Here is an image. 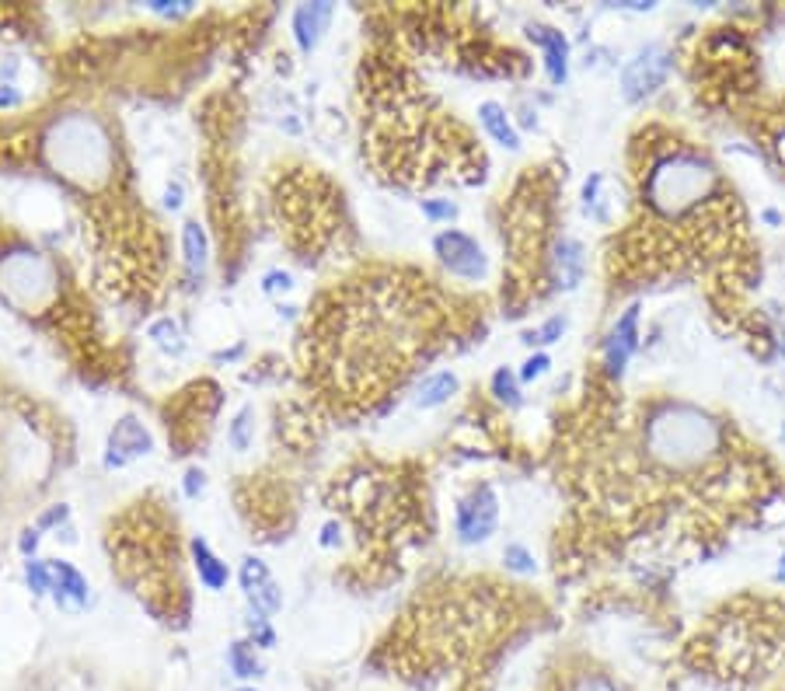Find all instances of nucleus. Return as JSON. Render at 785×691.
<instances>
[{
	"label": "nucleus",
	"mask_w": 785,
	"mask_h": 691,
	"mask_svg": "<svg viewBox=\"0 0 785 691\" xmlns=\"http://www.w3.org/2000/svg\"><path fill=\"white\" fill-rule=\"evenodd\" d=\"M165 206L168 210H178V206H182V186H168V192H165Z\"/></svg>",
	"instance_id": "nucleus-38"
},
{
	"label": "nucleus",
	"mask_w": 785,
	"mask_h": 691,
	"mask_svg": "<svg viewBox=\"0 0 785 691\" xmlns=\"http://www.w3.org/2000/svg\"><path fill=\"white\" fill-rule=\"evenodd\" d=\"M548 367H551V357H548L545 349L531 353V357L524 360V367H521V381H524V384H531V381L545 378V374H548Z\"/></svg>",
	"instance_id": "nucleus-30"
},
{
	"label": "nucleus",
	"mask_w": 785,
	"mask_h": 691,
	"mask_svg": "<svg viewBox=\"0 0 785 691\" xmlns=\"http://www.w3.org/2000/svg\"><path fill=\"white\" fill-rule=\"evenodd\" d=\"M25 583H28L32 597H46V594L52 591V570H49V562H43V559H25Z\"/></svg>",
	"instance_id": "nucleus-25"
},
{
	"label": "nucleus",
	"mask_w": 785,
	"mask_h": 691,
	"mask_svg": "<svg viewBox=\"0 0 785 691\" xmlns=\"http://www.w3.org/2000/svg\"><path fill=\"white\" fill-rule=\"evenodd\" d=\"M154 451L151 430L136 416H119L116 427L109 430V444H105V468H127L130 461L147 457Z\"/></svg>",
	"instance_id": "nucleus-8"
},
{
	"label": "nucleus",
	"mask_w": 785,
	"mask_h": 691,
	"mask_svg": "<svg viewBox=\"0 0 785 691\" xmlns=\"http://www.w3.org/2000/svg\"><path fill=\"white\" fill-rule=\"evenodd\" d=\"M262 290L265 294H276V290H294V276L290 273H265L262 276Z\"/></svg>",
	"instance_id": "nucleus-34"
},
{
	"label": "nucleus",
	"mask_w": 785,
	"mask_h": 691,
	"mask_svg": "<svg viewBox=\"0 0 785 691\" xmlns=\"http://www.w3.org/2000/svg\"><path fill=\"white\" fill-rule=\"evenodd\" d=\"M227 670L235 675L238 681H252V678H262V660L255 657V646L248 640H238L227 646Z\"/></svg>",
	"instance_id": "nucleus-18"
},
{
	"label": "nucleus",
	"mask_w": 785,
	"mask_h": 691,
	"mask_svg": "<svg viewBox=\"0 0 785 691\" xmlns=\"http://www.w3.org/2000/svg\"><path fill=\"white\" fill-rule=\"evenodd\" d=\"M335 8L329 0H314V4H300L290 17V32H294V43L300 52H314L321 35L329 32V22H332Z\"/></svg>",
	"instance_id": "nucleus-11"
},
{
	"label": "nucleus",
	"mask_w": 785,
	"mask_h": 691,
	"mask_svg": "<svg viewBox=\"0 0 785 691\" xmlns=\"http://www.w3.org/2000/svg\"><path fill=\"white\" fill-rule=\"evenodd\" d=\"M670 63L674 60L664 46H656V43L642 46L635 57L621 67V95L629 102H642V98L656 95L670 78Z\"/></svg>",
	"instance_id": "nucleus-6"
},
{
	"label": "nucleus",
	"mask_w": 785,
	"mask_h": 691,
	"mask_svg": "<svg viewBox=\"0 0 785 691\" xmlns=\"http://www.w3.org/2000/svg\"><path fill=\"white\" fill-rule=\"evenodd\" d=\"M562 335H566V318L556 314V318H548V322H545L542 329L527 332V335H524V343H527V346H551V343H559Z\"/></svg>",
	"instance_id": "nucleus-27"
},
{
	"label": "nucleus",
	"mask_w": 785,
	"mask_h": 691,
	"mask_svg": "<svg viewBox=\"0 0 785 691\" xmlns=\"http://www.w3.org/2000/svg\"><path fill=\"white\" fill-rule=\"evenodd\" d=\"M189 552H192V565H195V573H200L203 587L213 591V594H221L227 583H230L227 562H224L217 552H213L206 538H192V541H189Z\"/></svg>",
	"instance_id": "nucleus-15"
},
{
	"label": "nucleus",
	"mask_w": 785,
	"mask_h": 691,
	"mask_svg": "<svg viewBox=\"0 0 785 691\" xmlns=\"http://www.w3.org/2000/svg\"><path fill=\"white\" fill-rule=\"evenodd\" d=\"M49 570H52V600H57V608L67 611V615H81L87 605H92V587H87V576L78 570L74 562L67 559H49Z\"/></svg>",
	"instance_id": "nucleus-10"
},
{
	"label": "nucleus",
	"mask_w": 785,
	"mask_h": 691,
	"mask_svg": "<svg viewBox=\"0 0 785 691\" xmlns=\"http://www.w3.org/2000/svg\"><path fill=\"white\" fill-rule=\"evenodd\" d=\"M206 489V472L203 468H186L182 475V492H186V500H195Z\"/></svg>",
	"instance_id": "nucleus-31"
},
{
	"label": "nucleus",
	"mask_w": 785,
	"mask_h": 691,
	"mask_svg": "<svg viewBox=\"0 0 785 691\" xmlns=\"http://www.w3.org/2000/svg\"><path fill=\"white\" fill-rule=\"evenodd\" d=\"M39 527H25L22 531V538H17V548H22V556L25 559H35V548H39Z\"/></svg>",
	"instance_id": "nucleus-35"
},
{
	"label": "nucleus",
	"mask_w": 785,
	"mask_h": 691,
	"mask_svg": "<svg viewBox=\"0 0 785 691\" xmlns=\"http://www.w3.org/2000/svg\"><path fill=\"white\" fill-rule=\"evenodd\" d=\"M639 305H629L618 314V322L611 325L608 339H604V367H608L611 378L626 374V367L632 360V353L639 349Z\"/></svg>",
	"instance_id": "nucleus-9"
},
{
	"label": "nucleus",
	"mask_w": 785,
	"mask_h": 691,
	"mask_svg": "<svg viewBox=\"0 0 785 691\" xmlns=\"http://www.w3.org/2000/svg\"><path fill=\"white\" fill-rule=\"evenodd\" d=\"M252 440H255V405H241L235 419L227 422V444H230V451L245 454L252 448Z\"/></svg>",
	"instance_id": "nucleus-19"
},
{
	"label": "nucleus",
	"mask_w": 785,
	"mask_h": 691,
	"mask_svg": "<svg viewBox=\"0 0 785 691\" xmlns=\"http://www.w3.org/2000/svg\"><path fill=\"white\" fill-rule=\"evenodd\" d=\"M238 691H259V688H238Z\"/></svg>",
	"instance_id": "nucleus-41"
},
{
	"label": "nucleus",
	"mask_w": 785,
	"mask_h": 691,
	"mask_svg": "<svg viewBox=\"0 0 785 691\" xmlns=\"http://www.w3.org/2000/svg\"><path fill=\"white\" fill-rule=\"evenodd\" d=\"M499 524V496L489 482L472 486L454 507V535L461 545H481Z\"/></svg>",
	"instance_id": "nucleus-5"
},
{
	"label": "nucleus",
	"mask_w": 785,
	"mask_h": 691,
	"mask_svg": "<svg viewBox=\"0 0 785 691\" xmlns=\"http://www.w3.org/2000/svg\"><path fill=\"white\" fill-rule=\"evenodd\" d=\"M182 259H186L189 287H200V279L206 276V262H210V238L200 221L182 224Z\"/></svg>",
	"instance_id": "nucleus-14"
},
{
	"label": "nucleus",
	"mask_w": 785,
	"mask_h": 691,
	"mask_svg": "<svg viewBox=\"0 0 785 691\" xmlns=\"http://www.w3.org/2000/svg\"><path fill=\"white\" fill-rule=\"evenodd\" d=\"M457 374L454 370H437V374L423 378V384L416 388V405L419 409H440V405H448L454 395H457Z\"/></svg>",
	"instance_id": "nucleus-17"
},
{
	"label": "nucleus",
	"mask_w": 785,
	"mask_h": 691,
	"mask_svg": "<svg viewBox=\"0 0 785 691\" xmlns=\"http://www.w3.org/2000/svg\"><path fill=\"white\" fill-rule=\"evenodd\" d=\"M67 517H70V507L67 503H57V507H49L43 517H39V531H46V527H60V524H67Z\"/></svg>",
	"instance_id": "nucleus-33"
},
{
	"label": "nucleus",
	"mask_w": 785,
	"mask_h": 691,
	"mask_svg": "<svg viewBox=\"0 0 785 691\" xmlns=\"http://www.w3.org/2000/svg\"><path fill=\"white\" fill-rule=\"evenodd\" d=\"M338 545V521H329L321 527V548H335Z\"/></svg>",
	"instance_id": "nucleus-37"
},
{
	"label": "nucleus",
	"mask_w": 785,
	"mask_h": 691,
	"mask_svg": "<svg viewBox=\"0 0 785 691\" xmlns=\"http://www.w3.org/2000/svg\"><path fill=\"white\" fill-rule=\"evenodd\" d=\"M57 290H60L57 270H52V262L43 252L22 245L11 248L8 255H0V297L8 305L22 311H39L57 297Z\"/></svg>",
	"instance_id": "nucleus-4"
},
{
	"label": "nucleus",
	"mask_w": 785,
	"mask_h": 691,
	"mask_svg": "<svg viewBox=\"0 0 785 691\" xmlns=\"http://www.w3.org/2000/svg\"><path fill=\"white\" fill-rule=\"evenodd\" d=\"M782 444H785V422H782Z\"/></svg>",
	"instance_id": "nucleus-40"
},
{
	"label": "nucleus",
	"mask_w": 785,
	"mask_h": 691,
	"mask_svg": "<svg viewBox=\"0 0 785 691\" xmlns=\"http://www.w3.org/2000/svg\"><path fill=\"white\" fill-rule=\"evenodd\" d=\"M503 562H507V570H510V573H521V576H531V573H534V556H531V548L516 545V541L503 548Z\"/></svg>",
	"instance_id": "nucleus-28"
},
{
	"label": "nucleus",
	"mask_w": 785,
	"mask_h": 691,
	"mask_svg": "<svg viewBox=\"0 0 785 691\" xmlns=\"http://www.w3.org/2000/svg\"><path fill=\"white\" fill-rule=\"evenodd\" d=\"M419 210H423V217H430L433 224H443V221L457 217V203H451V200H423Z\"/></svg>",
	"instance_id": "nucleus-29"
},
{
	"label": "nucleus",
	"mask_w": 785,
	"mask_h": 691,
	"mask_svg": "<svg viewBox=\"0 0 785 691\" xmlns=\"http://www.w3.org/2000/svg\"><path fill=\"white\" fill-rule=\"evenodd\" d=\"M245 629H248V643H252V646H259V650H273L276 646V629H273L270 615H265V611L248 608Z\"/></svg>",
	"instance_id": "nucleus-20"
},
{
	"label": "nucleus",
	"mask_w": 785,
	"mask_h": 691,
	"mask_svg": "<svg viewBox=\"0 0 785 691\" xmlns=\"http://www.w3.org/2000/svg\"><path fill=\"white\" fill-rule=\"evenodd\" d=\"M775 580H778V583H785V552H782V559H778V570H775Z\"/></svg>",
	"instance_id": "nucleus-39"
},
{
	"label": "nucleus",
	"mask_w": 785,
	"mask_h": 691,
	"mask_svg": "<svg viewBox=\"0 0 785 691\" xmlns=\"http://www.w3.org/2000/svg\"><path fill=\"white\" fill-rule=\"evenodd\" d=\"M49 168L78 186H102L116 168V144L105 127L87 112H67L49 122L43 136Z\"/></svg>",
	"instance_id": "nucleus-1"
},
{
	"label": "nucleus",
	"mask_w": 785,
	"mask_h": 691,
	"mask_svg": "<svg viewBox=\"0 0 785 691\" xmlns=\"http://www.w3.org/2000/svg\"><path fill=\"white\" fill-rule=\"evenodd\" d=\"M238 580H241V591H245V594H252L255 587H262V583H270V580H273V573H270V565H265L262 559L248 556V559H241Z\"/></svg>",
	"instance_id": "nucleus-26"
},
{
	"label": "nucleus",
	"mask_w": 785,
	"mask_h": 691,
	"mask_svg": "<svg viewBox=\"0 0 785 691\" xmlns=\"http://www.w3.org/2000/svg\"><path fill=\"white\" fill-rule=\"evenodd\" d=\"M569 691H621V688L611 678H604V675H583Z\"/></svg>",
	"instance_id": "nucleus-32"
},
{
	"label": "nucleus",
	"mask_w": 785,
	"mask_h": 691,
	"mask_svg": "<svg viewBox=\"0 0 785 691\" xmlns=\"http://www.w3.org/2000/svg\"><path fill=\"white\" fill-rule=\"evenodd\" d=\"M433 255L440 259L443 270L457 279H481L489 273V259L481 252V245L457 227L440 230L433 238Z\"/></svg>",
	"instance_id": "nucleus-7"
},
{
	"label": "nucleus",
	"mask_w": 785,
	"mask_h": 691,
	"mask_svg": "<svg viewBox=\"0 0 785 691\" xmlns=\"http://www.w3.org/2000/svg\"><path fill=\"white\" fill-rule=\"evenodd\" d=\"M719 427L716 419L691 409V405H664L646 427V448L664 465L688 468L705 461L719 448Z\"/></svg>",
	"instance_id": "nucleus-3"
},
{
	"label": "nucleus",
	"mask_w": 785,
	"mask_h": 691,
	"mask_svg": "<svg viewBox=\"0 0 785 691\" xmlns=\"http://www.w3.org/2000/svg\"><path fill=\"white\" fill-rule=\"evenodd\" d=\"M245 597H248V608H259V611H265V615L283 611V591H279L276 580L262 583V587H255L252 594H245Z\"/></svg>",
	"instance_id": "nucleus-23"
},
{
	"label": "nucleus",
	"mask_w": 785,
	"mask_h": 691,
	"mask_svg": "<svg viewBox=\"0 0 785 691\" xmlns=\"http://www.w3.org/2000/svg\"><path fill=\"white\" fill-rule=\"evenodd\" d=\"M492 395L496 402H503L507 409H516V405H521V374L510 367H499L492 374Z\"/></svg>",
	"instance_id": "nucleus-21"
},
{
	"label": "nucleus",
	"mask_w": 785,
	"mask_h": 691,
	"mask_svg": "<svg viewBox=\"0 0 785 691\" xmlns=\"http://www.w3.org/2000/svg\"><path fill=\"white\" fill-rule=\"evenodd\" d=\"M600 186H604V175H591V179L583 182V214L594 217L597 224H608V210L600 203Z\"/></svg>",
	"instance_id": "nucleus-24"
},
{
	"label": "nucleus",
	"mask_w": 785,
	"mask_h": 691,
	"mask_svg": "<svg viewBox=\"0 0 785 691\" xmlns=\"http://www.w3.org/2000/svg\"><path fill=\"white\" fill-rule=\"evenodd\" d=\"M527 35H531V43L542 46L551 84H566L569 81V39L566 35L551 25H527Z\"/></svg>",
	"instance_id": "nucleus-12"
},
{
	"label": "nucleus",
	"mask_w": 785,
	"mask_h": 691,
	"mask_svg": "<svg viewBox=\"0 0 785 691\" xmlns=\"http://www.w3.org/2000/svg\"><path fill=\"white\" fill-rule=\"evenodd\" d=\"M478 122H481V130H486L499 147L521 151V133H516L510 112L499 102H481L478 105Z\"/></svg>",
	"instance_id": "nucleus-16"
},
{
	"label": "nucleus",
	"mask_w": 785,
	"mask_h": 691,
	"mask_svg": "<svg viewBox=\"0 0 785 691\" xmlns=\"http://www.w3.org/2000/svg\"><path fill=\"white\" fill-rule=\"evenodd\" d=\"M14 105H22V95L11 84H0V109H14Z\"/></svg>",
	"instance_id": "nucleus-36"
},
{
	"label": "nucleus",
	"mask_w": 785,
	"mask_h": 691,
	"mask_svg": "<svg viewBox=\"0 0 785 691\" xmlns=\"http://www.w3.org/2000/svg\"><path fill=\"white\" fill-rule=\"evenodd\" d=\"M147 335L165 353H171V357H178V353L186 349V335H182V329H178V322H171V318H157V322L147 329Z\"/></svg>",
	"instance_id": "nucleus-22"
},
{
	"label": "nucleus",
	"mask_w": 785,
	"mask_h": 691,
	"mask_svg": "<svg viewBox=\"0 0 785 691\" xmlns=\"http://www.w3.org/2000/svg\"><path fill=\"white\" fill-rule=\"evenodd\" d=\"M551 265H556V287L559 290H576L586 276V252L576 238H559L556 252H551Z\"/></svg>",
	"instance_id": "nucleus-13"
},
{
	"label": "nucleus",
	"mask_w": 785,
	"mask_h": 691,
	"mask_svg": "<svg viewBox=\"0 0 785 691\" xmlns=\"http://www.w3.org/2000/svg\"><path fill=\"white\" fill-rule=\"evenodd\" d=\"M716 168L694 151H674L664 154L646 171V200L656 214L664 217H685L688 210L705 203L716 192Z\"/></svg>",
	"instance_id": "nucleus-2"
}]
</instances>
